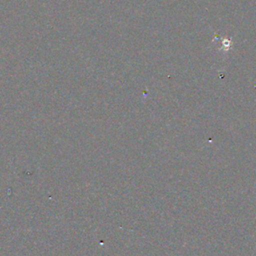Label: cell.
Instances as JSON below:
<instances>
[{"label": "cell", "mask_w": 256, "mask_h": 256, "mask_svg": "<svg viewBox=\"0 0 256 256\" xmlns=\"http://www.w3.org/2000/svg\"><path fill=\"white\" fill-rule=\"evenodd\" d=\"M232 47V39L231 38H223L222 39V45H221V50L223 51H229Z\"/></svg>", "instance_id": "cell-1"}]
</instances>
